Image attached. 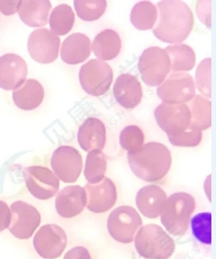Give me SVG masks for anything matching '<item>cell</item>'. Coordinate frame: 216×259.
I'll return each instance as SVG.
<instances>
[{
    "label": "cell",
    "instance_id": "6da1fadb",
    "mask_svg": "<svg viewBox=\"0 0 216 259\" xmlns=\"http://www.w3.org/2000/svg\"><path fill=\"white\" fill-rule=\"evenodd\" d=\"M157 22L153 32L162 42L181 44L193 29L194 18L186 3L181 0H163L157 4Z\"/></svg>",
    "mask_w": 216,
    "mask_h": 259
},
{
    "label": "cell",
    "instance_id": "7a4b0ae2",
    "mask_svg": "<svg viewBox=\"0 0 216 259\" xmlns=\"http://www.w3.org/2000/svg\"><path fill=\"white\" fill-rule=\"evenodd\" d=\"M129 168L134 175L146 182H157L164 178L171 167V152L165 145L148 143L136 153L127 154Z\"/></svg>",
    "mask_w": 216,
    "mask_h": 259
},
{
    "label": "cell",
    "instance_id": "3957f363",
    "mask_svg": "<svg viewBox=\"0 0 216 259\" xmlns=\"http://www.w3.org/2000/svg\"><path fill=\"white\" fill-rule=\"evenodd\" d=\"M194 208L195 200L191 194L186 192L171 194L161 213L162 225L169 234L183 236L189 229Z\"/></svg>",
    "mask_w": 216,
    "mask_h": 259
},
{
    "label": "cell",
    "instance_id": "277c9868",
    "mask_svg": "<svg viewBox=\"0 0 216 259\" xmlns=\"http://www.w3.org/2000/svg\"><path fill=\"white\" fill-rule=\"evenodd\" d=\"M138 253L146 259H169L175 251L172 237L157 225L141 227L134 237Z\"/></svg>",
    "mask_w": 216,
    "mask_h": 259
},
{
    "label": "cell",
    "instance_id": "5b68a950",
    "mask_svg": "<svg viewBox=\"0 0 216 259\" xmlns=\"http://www.w3.org/2000/svg\"><path fill=\"white\" fill-rule=\"evenodd\" d=\"M139 71L147 86H160L171 71L169 56L164 49L158 47L146 49L140 56Z\"/></svg>",
    "mask_w": 216,
    "mask_h": 259
},
{
    "label": "cell",
    "instance_id": "8992f818",
    "mask_svg": "<svg viewBox=\"0 0 216 259\" xmlns=\"http://www.w3.org/2000/svg\"><path fill=\"white\" fill-rule=\"evenodd\" d=\"M79 81L87 94L92 96L104 95L112 84V68L105 62L92 59L81 66Z\"/></svg>",
    "mask_w": 216,
    "mask_h": 259
},
{
    "label": "cell",
    "instance_id": "52a82bcc",
    "mask_svg": "<svg viewBox=\"0 0 216 259\" xmlns=\"http://www.w3.org/2000/svg\"><path fill=\"white\" fill-rule=\"evenodd\" d=\"M108 232L119 243H131L142 227L140 214L131 206H120L113 209L108 218Z\"/></svg>",
    "mask_w": 216,
    "mask_h": 259
},
{
    "label": "cell",
    "instance_id": "ba28073f",
    "mask_svg": "<svg viewBox=\"0 0 216 259\" xmlns=\"http://www.w3.org/2000/svg\"><path fill=\"white\" fill-rule=\"evenodd\" d=\"M156 92L163 103L185 104L195 96V84L189 73L174 72L166 76Z\"/></svg>",
    "mask_w": 216,
    "mask_h": 259
},
{
    "label": "cell",
    "instance_id": "9c48e42d",
    "mask_svg": "<svg viewBox=\"0 0 216 259\" xmlns=\"http://www.w3.org/2000/svg\"><path fill=\"white\" fill-rule=\"evenodd\" d=\"M23 175L28 190L37 199L48 200L58 193L59 180L52 170L31 165L23 169Z\"/></svg>",
    "mask_w": 216,
    "mask_h": 259
},
{
    "label": "cell",
    "instance_id": "30bf717a",
    "mask_svg": "<svg viewBox=\"0 0 216 259\" xmlns=\"http://www.w3.org/2000/svg\"><path fill=\"white\" fill-rule=\"evenodd\" d=\"M51 167L58 180L64 183H74L79 180L83 167L82 156L71 146H60L51 157Z\"/></svg>",
    "mask_w": 216,
    "mask_h": 259
},
{
    "label": "cell",
    "instance_id": "8fae6325",
    "mask_svg": "<svg viewBox=\"0 0 216 259\" xmlns=\"http://www.w3.org/2000/svg\"><path fill=\"white\" fill-rule=\"evenodd\" d=\"M156 123L168 137L178 136L190 126L191 115L186 104L161 103L154 112Z\"/></svg>",
    "mask_w": 216,
    "mask_h": 259
},
{
    "label": "cell",
    "instance_id": "7c38bea8",
    "mask_svg": "<svg viewBox=\"0 0 216 259\" xmlns=\"http://www.w3.org/2000/svg\"><path fill=\"white\" fill-rule=\"evenodd\" d=\"M60 38L47 28L34 30L28 38V51L35 62L50 64L58 58Z\"/></svg>",
    "mask_w": 216,
    "mask_h": 259
},
{
    "label": "cell",
    "instance_id": "4fadbf2b",
    "mask_svg": "<svg viewBox=\"0 0 216 259\" xmlns=\"http://www.w3.org/2000/svg\"><path fill=\"white\" fill-rule=\"evenodd\" d=\"M67 244L65 230L57 225H46L34 236L36 252L44 259H55L62 256Z\"/></svg>",
    "mask_w": 216,
    "mask_h": 259
},
{
    "label": "cell",
    "instance_id": "5bb4252c",
    "mask_svg": "<svg viewBox=\"0 0 216 259\" xmlns=\"http://www.w3.org/2000/svg\"><path fill=\"white\" fill-rule=\"evenodd\" d=\"M40 224V214L34 206L24 201H16L12 205L11 233L15 237L27 240L32 236Z\"/></svg>",
    "mask_w": 216,
    "mask_h": 259
},
{
    "label": "cell",
    "instance_id": "9a60e30c",
    "mask_svg": "<svg viewBox=\"0 0 216 259\" xmlns=\"http://www.w3.org/2000/svg\"><path fill=\"white\" fill-rule=\"evenodd\" d=\"M28 66L22 57L7 54L0 57V88L16 91L26 82Z\"/></svg>",
    "mask_w": 216,
    "mask_h": 259
},
{
    "label": "cell",
    "instance_id": "2e32d148",
    "mask_svg": "<svg viewBox=\"0 0 216 259\" xmlns=\"http://www.w3.org/2000/svg\"><path fill=\"white\" fill-rule=\"evenodd\" d=\"M84 192L87 196V208L94 213H104L113 207L117 201L116 185L110 178L105 177L96 184L85 185Z\"/></svg>",
    "mask_w": 216,
    "mask_h": 259
},
{
    "label": "cell",
    "instance_id": "e0dca14e",
    "mask_svg": "<svg viewBox=\"0 0 216 259\" xmlns=\"http://www.w3.org/2000/svg\"><path fill=\"white\" fill-rule=\"evenodd\" d=\"M85 205H87V196L82 186H66L57 193L56 209L62 218L71 219L79 215Z\"/></svg>",
    "mask_w": 216,
    "mask_h": 259
},
{
    "label": "cell",
    "instance_id": "ac0fdd59",
    "mask_svg": "<svg viewBox=\"0 0 216 259\" xmlns=\"http://www.w3.org/2000/svg\"><path fill=\"white\" fill-rule=\"evenodd\" d=\"M113 95L118 104L131 110L140 104L142 100V87L136 75L121 74L117 78L113 84Z\"/></svg>",
    "mask_w": 216,
    "mask_h": 259
},
{
    "label": "cell",
    "instance_id": "d6986e66",
    "mask_svg": "<svg viewBox=\"0 0 216 259\" xmlns=\"http://www.w3.org/2000/svg\"><path fill=\"white\" fill-rule=\"evenodd\" d=\"M77 143L88 153L102 151L107 143V128L103 121L94 117L85 119L77 132Z\"/></svg>",
    "mask_w": 216,
    "mask_h": 259
},
{
    "label": "cell",
    "instance_id": "ffe728a7",
    "mask_svg": "<svg viewBox=\"0 0 216 259\" xmlns=\"http://www.w3.org/2000/svg\"><path fill=\"white\" fill-rule=\"evenodd\" d=\"M166 193L157 185H147L139 190L136 204L141 214L148 219H156L161 215L165 201Z\"/></svg>",
    "mask_w": 216,
    "mask_h": 259
},
{
    "label": "cell",
    "instance_id": "44dd1931",
    "mask_svg": "<svg viewBox=\"0 0 216 259\" xmlns=\"http://www.w3.org/2000/svg\"><path fill=\"white\" fill-rule=\"evenodd\" d=\"M60 57L68 65H76L85 62L92 52V43L88 36L82 32H74L60 44Z\"/></svg>",
    "mask_w": 216,
    "mask_h": 259
},
{
    "label": "cell",
    "instance_id": "7402d4cb",
    "mask_svg": "<svg viewBox=\"0 0 216 259\" xmlns=\"http://www.w3.org/2000/svg\"><path fill=\"white\" fill-rule=\"evenodd\" d=\"M14 103L21 110H34L42 104L44 100V88L35 79L26 80L21 87L13 93Z\"/></svg>",
    "mask_w": 216,
    "mask_h": 259
},
{
    "label": "cell",
    "instance_id": "603a6c76",
    "mask_svg": "<svg viewBox=\"0 0 216 259\" xmlns=\"http://www.w3.org/2000/svg\"><path fill=\"white\" fill-rule=\"evenodd\" d=\"M51 3L49 0H27L19 7L20 19L29 27H44L49 22Z\"/></svg>",
    "mask_w": 216,
    "mask_h": 259
},
{
    "label": "cell",
    "instance_id": "cb8c5ba5",
    "mask_svg": "<svg viewBox=\"0 0 216 259\" xmlns=\"http://www.w3.org/2000/svg\"><path fill=\"white\" fill-rule=\"evenodd\" d=\"M92 50L102 62L116 58L121 50V39L118 32L112 29L101 31L93 40Z\"/></svg>",
    "mask_w": 216,
    "mask_h": 259
},
{
    "label": "cell",
    "instance_id": "d4e9b609",
    "mask_svg": "<svg viewBox=\"0 0 216 259\" xmlns=\"http://www.w3.org/2000/svg\"><path fill=\"white\" fill-rule=\"evenodd\" d=\"M189 110L191 115L190 125L202 131L210 127L211 125V103L208 99L202 95L194 96L190 101Z\"/></svg>",
    "mask_w": 216,
    "mask_h": 259
},
{
    "label": "cell",
    "instance_id": "484cf974",
    "mask_svg": "<svg viewBox=\"0 0 216 259\" xmlns=\"http://www.w3.org/2000/svg\"><path fill=\"white\" fill-rule=\"evenodd\" d=\"M165 52L169 56L170 66L174 72H189L195 66V54L193 49L186 44L166 47Z\"/></svg>",
    "mask_w": 216,
    "mask_h": 259
},
{
    "label": "cell",
    "instance_id": "4316f807",
    "mask_svg": "<svg viewBox=\"0 0 216 259\" xmlns=\"http://www.w3.org/2000/svg\"><path fill=\"white\" fill-rule=\"evenodd\" d=\"M74 12L66 4H62L54 8V11L49 16V24H50L51 31L58 37L68 34L74 26Z\"/></svg>",
    "mask_w": 216,
    "mask_h": 259
},
{
    "label": "cell",
    "instance_id": "83f0119b",
    "mask_svg": "<svg viewBox=\"0 0 216 259\" xmlns=\"http://www.w3.org/2000/svg\"><path fill=\"white\" fill-rule=\"evenodd\" d=\"M157 8L150 2L137 3L131 12V22L137 29L149 30L157 21Z\"/></svg>",
    "mask_w": 216,
    "mask_h": 259
},
{
    "label": "cell",
    "instance_id": "f1b7e54d",
    "mask_svg": "<svg viewBox=\"0 0 216 259\" xmlns=\"http://www.w3.org/2000/svg\"><path fill=\"white\" fill-rule=\"evenodd\" d=\"M107 172V156L102 151L88 153L84 165V177L89 184L100 183Z\"/></svg>",
    "mask_w": 216,
    "mask_h": 259
},
{
    "label": "cell",
    "instance_id": "f546056e",
    "mask_svg": "<svg viewBox=\"0 0 216 259\" xmlns=\"http://www.w3.org/2000/svg\"><path fill=\"white\" fill-rule=\"evenodd\" d=\"M74 7L77 16L83 21H95L107 10L105 0H75Z\"/></svg>",
    "mask_w": 216,
    "mask_h": 259
},
{
    "label": "cell",
    "instance_id": "4dcf8cb0",
    "mask_svg": "<svg viewBox=\"0 0 216 259\" xmlns=\"http://www.w3.org/2000/svg\"><path fill=\"white\" fill-rule=\"evenodd\" d=\"M190 225L195 240L202 244H211V214L209 212L199 213L191 218Z\"/></svg>",
    "mask_w": 216,
    "mask_h": 259
},
{
    "label": "cell",
    "instance_id": "1f68e13d",
    "mask_svg": "<svg viewBox=\"0 0 216 259\" xmlns=\"http://www.w3.org/2000/svg\"><path fill=\"white\" fill-rule=\"evenodd\" d=\"M145 136L142 130L137 125H128L121 130L119 143L121 148L128 153H136L144 146Z\"/></svg>",
    "mask_w": 216,
    "mask_h": 259
},
{
    "label": "cell",
    "instance_id": "d6a6232c",
    "mask_svg": "<svg viewBox=\"0 0 216 259\" xmlns=\"http://www.w3.org/2000/svg\"><path fill=\"white\" fill-rule=\"evenodd\" d=\"M195 81H197V88L202 95L209 99L211 96V59H203L197 67V74H195ZM194 83V84H195Z\"/></svg>",
    "mask_w": 216,
    "mask_h": 259
},
{
    "label": "cell",
    "instance_id": "836d02e7",
    "mask_svg": "<svg viewBox=\"0 0 216 259\" xmlns=\"http://www.w3.org/2000/svg\"><path fill=\"white\" fill-rule=\"evenodd\" d=\"M168 138L170 143L177 147H195L201 143L202 131L190 125L181 135Z\"/></svg>",
    "mask_w": 216,
    "mask_h": 259
},
{
    "label": "cell",
    "instance_id": "e575fe53",
    "mask_svg": "<svg viewBox=\"0 0 216 259\" xmlns=\"http://www.w3.org/2000/svg\"><path fill=\"white\" fill-rule=\"evenodd\" d=\"M64 259H92V257L84 246H75V248L67 251Z\"/></svg>",
    "mask_w": 216,
    "mask_h": 259
},
{
    "label": "cell",
    "instance_id": "d590c367",
    "mask_svg": "<svg viewBox=\"0 0 216 259\" xmlns=\"http://www.w3.org/2000/svg\"><path fill=\"white\" fill-rule=\"evenodd\" d=\"M21 5V2H0V11L3 14L11 15L19 11V7Z\"/></svg>",
    "mask_w": 216,
    "mask_h": 259
},
{
    "label": "cell",
    "instance_id": "8d00e7d4",
    "mask_svg": "<svg viewBox=\"0 0 216 259\" xmlns=\"http://www.w3.org/2000/svg\"><path fill=\"white\" fill-rule=\"evenodd\" d=\"M10 219H11L10 208H8V206L5 204V202L0 201V230L6 228L8 224H10Z\"/></svg>",
    "mask_w": 216,
    "mask_h": 259
},
{
    "label": "cell",
    "instance_id": "74e56055",
    "mask_svg": "<svg viewBox=\"0 0 216 259\" xmlns=\"http://www.w3.org/2000/svg\"><path fill=\"white\" fill-rule=\"evenodd\" d=\"M207 185V196H208V199L210 200V176L207 178V182H205V186Z\"/></svg>",
    "mask_w": 216,
    "mask_h": 259
}]
</instances>
